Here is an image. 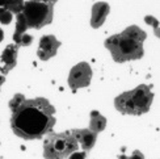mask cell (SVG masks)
<instances>
[{
	"mask_svg": "<svg viewBox=\"0 0 160 159\" xmlns=\"http://www.w3.org/2000/svg\"><path fill=\"white\" fill-rule=\"evenodd\" d=\"M92 79V69L87 62H80L71 69L68 76V85L72 90L88 87Z\"/></svg>",
	"mask_w": 160,
	"mask_h": 159,
	"instance_id": "8992f818",
	"label": "cell"
},
{
	"mask_svg": "<svg viewBox=\"0 0 160 159\" xmlns=\"http://www.w3.org/2000/svg\"><path fill=\"white\" fill-rule=\"evenodd\" d=\"M24 101H25V96L21 95V94H16L15 96H13L12 100L9 101V108H11V110L13 112L15 109H17Z\"/></svg>",
	"mask_w": 160,
	"mask_h": 159,
	"instance_id": "4fadbf2b",
	"label": "cell"
},
{
	"mask_svg": "<svg viewBox=\"0 0 160 159\" xmlns=\"http://www.w3.org/2000/svg\"><path fill=\"white\" fill-rule=\"evenodd\" d=\"M12 21V13L7 11L5 8H0V23L4 25H8Z\"/></svg>",
	"mask_w": 160,
	"mask_h": 159,
	"instance_id": "5bb4252c",
	"label": "cell"
},
{
	"mask_svg": "<svg viewBox=\"0 0 160 159\" xmlns=\"http://www.w3.org/2000/svg\"><path fill=\"white\" fill-rule=\"evenodd\" d=\"M118 159H144V156H143V154L141 153V151H134L132 153V155L131 156H125V155H121Z\"/></svg>",
	"mask_w": 160,
	"mask_h": 159,
	"instance_id": "2e32d148",
	"label": "cell"
},
{
	"mask_svg": "<svg viewBox=\"0 0 160 159\" xmlns=\"http://www.w3.org/2000/svg\"><path fill=\"white\" fill-rule=\"evenodd\" d=\"M109 13V4L106 3H96L92 8V18H91V25L92 28H100L106 16Z\"/></svg>",
	"mask_w": 160,
	"mask_h": 159,
	"instance_id": "30bf717a",
	"label": "cell"
},
{
	"mask_svg": "<svg viewBox=\"0 0 160 159\" xmlns=\"http://www.w3.org/2000/svg\"><path fill=\"white\" fill-rule=\"evenodd\" d=\"M55 108L45 97L25 100L12 112L11 126L17 137L22 140H38L55 125Z\"/></svg>",
	"mask_w": 160,
	"mask_h": 159,
	"instance_id": "6da1fadb",
	"label": "cell"
},
{
	"mask_svg": "<svg viewBox=\"0 0 160 159\" xmlns=\"http://www.w3.org/2000/svg\"><path fill=\"white\" fill-rule=\"evenodd\" d=\"M70 131H71V134L74 136L75 140L78 141V143L80 142V145H82V147L85 153L95 146L96 140H97V134H95L89 129H74Z\"/></svg>",
	"mask_w": 160,
	"mask_h": 159,
	"instance_id": "9c48e42d",
	"label": "cell"
},
{
	"mask_svg": "<svg viewBox=\"0 0 160 159\" xmlns=\"http://www.w3.org/2000/svg\"><path fill=\"white\" fill-rule=\"evenodd\" d=\"M55 2H26L24 3L22 16L26 26L39 29L52 21V8Z\"/></svg>",
	"mask_w": 160,
	"mask_h": 159,
	"instance_id": "5b68a950",
	"label": "cell"
},
{
	"mask_svg": "<svg viewBox=\"0 0 160 159\" xmlns=\"http://www.w3.org/2000/svg\"><path fill=\"white\" fill-rule=\"evenodd\" d=\"M152 100H154V94L151 92L150 87L141 84L132 91L123 92L117 96L114 105L123 115L139 116L150 110Z\"/></svg>",
	"mask_w": 160,
	"mask_h": 159,
	"instance_id": "3957f363",
	"label": "cell"
},
{
	"mask_svg": "<svg viewBox=\"0 0 160 159\" xmlns=\"http://www.w3.org/2000/svg\"><path fill=\"white\" fill-rule=\"evenodd\" d=\"M26 29H28V26H26V23H25V18L22 16V13H18L17 15V23H16V30H15V34H13V39H15L16 45L20 44L22 36L25 34Z\"/></svg>",
	"mask_w": 160,
	"mask_h": 159,
	"instance_id": "7c38bea8",
	"label": "cell"
},
{
	"mask_svg": "<svg viewBox=\"0 0 160 159\" xmlns=\"http://www.w3.org/2000/svg\"><path fill=\"white\" fill-rule=\"evenodd\" d=\"M85 156H87L85 151H76V153L71 154L68 159H85Z\"/></svg>",
	"mask_w": 160,
	"mask_h": 159,
	"instance_id": "e0dca14e",
	"label": "cell"
},
{
	"mask_svg": "<svg viewBox=\"0 0 160 159\" xmlns=\"http://www.w3.org/2000/svg\"><path fill=\"white\" fill-rule=\"evenodd\" d=\"M146 37V32L135 25H131L119 34L109 37L105 41V48L110 50L113 59L118 63L139 59L144 54L143 41Z\"/></svg>",
	"mask_w": 160,
	"mask_h": 159,
	"instance_id": "7a4b0ae2",
	"label": "cell"
},
{
	"mask_svg": "<svg viewBox=\"0 0 160 159\" xmlns=\"http://www.w3.org/2000/svg\"><path fill=\"white\" fill-rule=\"evenodd\" d=\"M33 41V37L29 36V34H24L22 38H21V41H20V44L17 46H29Z\"/></svg>",
	"mask_w": 160,
	"mask_h": 159,
	"instance_id": "9a60e30c",
	"label": "cell"
},
{
	"mask_svg": "<svg viewBox=\"0 0 160 159\" xmlns=\"http://www.w3.org/2000/svg\"><path fill=\"white\" fill-rule=\"evenodd\" d=\"M106 126V118L104 116H101L98 112L93 110L91 113V122H89V130L93 131L95 134L102 131Z\"/></svg>",
	"mask_w": 160,
	"mask_h": 159,
	"instance_id": "8fae6325",
	"label": "cell"
},
{
	"mask_svg": "<svg viewBox=\"0 0 160 159\" xmlns=\"http://www.w3.org/2000/svg\"><path fill=\"white\" fill-rule=\"evenodd\" d=\"M79 143L71 131L59 134H50L43 142L45 159H68L71 154L76 153Z\"/></svg>",
	"mask_w": 160,
	"mask_h": 159,
	"instance_id": "277c9868",
	"label": "cell"
},
{
	"mask_svg": "<svg viewBox=\"0 0 160 159\" xmlns=\"http://www.w3.org/2000/svg\"><path fill=\"white\" fill-rule=\"evenodd\" d=\"M17 50L18 46L16 44H11L4 49L2 57H0V61L4 64L3 67H0V71H2V75H5L8 71H11L17 63Z\"/></svg>",
	"mask_w": 160,
	"mask_h": 159,
	"instance_id": "ba28073f",
	"label": "cell"
},
{
	"mask_svg": "<svg viewBox=\"0 0 160 159\" xmlns=\"http://www.w3.org/2000/svg\"><path fill=\"white\" fill-rule=\"evenodd\" d=\"M61 46V42L55 38V36H43L39 41V48L37 51V55L42 61H48L51 57H54L57 54V51Z\"/></svg>",
	"mask_w": 160,
	"mask_h": 159,
	"instance_id": "52a82bcc",
	"label": "cell"
},
{
	"mask_svg": "<svg viewBox=\"0 0 160 159\" xmlns=\"http://www.w3.org/2000/svg\"><path fill=\"white\" fill-rule=\"evenodd\" d=\"M5 82V78H4V75H0V88H2V84Z\"/></svg>",
	"mask_w": 160,
	"mask_h": 159,
	"instance_id": "ac0fdd59",
	"label": "cell"
},
{
	"mask_svg": "<svg viewBox=\"0 0 160 159\" xmlns=\"http://www.w3.org/2000/svg\"><path fill=\"white\" fill-rule=\"evenodd\" d=\"M3 39H4V32H3L2 29H0V42H2Z\"/></svg>",
	"mask_w": 160,
	"mask_h": 159,
	"instance_id": "d6986e66",
	"label": "cell"
}]
</instances>
